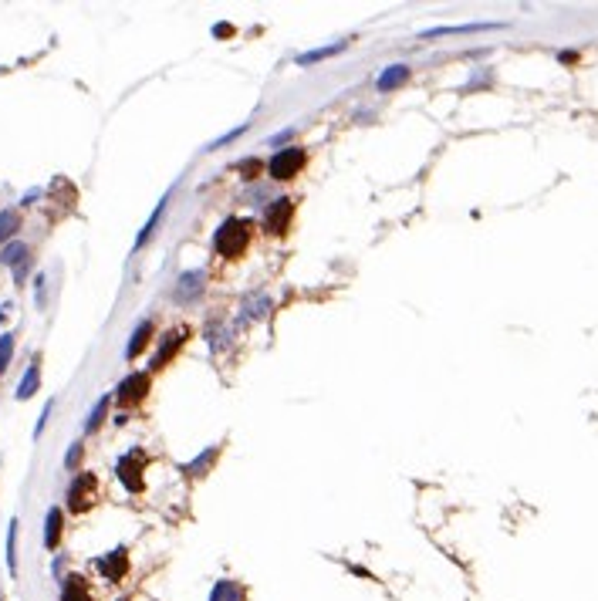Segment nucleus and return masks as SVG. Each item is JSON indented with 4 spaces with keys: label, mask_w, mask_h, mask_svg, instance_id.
I'll return each instance as SVG.
<instances>
[{
    "label": "nucleus",
    "mask_w": 598,
    "mask_h": 601,
    "mask_svg": "<svg viewBox=\"0 0 598 601\" xmlns=\"http://www.w3.org/2000/svg\"><path fill=\"white\" fill-rule=\"evenodd\" d=\"M108 405H112V395H102V399L95 402L88 419H85V432H98V426H102L105 416H108Z\"/></svg>",
    "instance_id": "nucleus-21"
},
{
    "label": "nucleus",
    "mask_w": 598,
    "mask_h": 601,
    "mask_svg": "<svg viewBox=\"0 0 598 601\" xmlns=\"http://www.w3.org/2000/svg\"><path fill=\"white\" fill-rule=\"evenodd\" d=\"M409 75H413V68H409V64H389L382 75L375 78V88H379V92H396L399 85H406V81H409Z\"/></svg>",
    "instance_id": "nucleus-13"
},
{
    "label": "nucleus",
    "mask_w": 598,
    "mask_h": 601,
    "mask_svg": "<svg viewBox=\"0 0 598 601\" xmlns=\"http://www.w3.org/2000/svg\"><path fill=\"white\" fill-rule=\"evenodd\" d=\"M17 230H20V213L17 210H0V244L11 240Z\"/></svg>",
    "instance_id": "nucleus-22"
},
{
    "label": "nucleus",
    "mask_w": 598,
    "mask_h": 601,
    "mask_svg": "<svg viewBox=\"0 0 598 601\" xmlns=\"http://www.w3.org/2000/svg\"><path fill=\"white\" fill-rule=\"evenodd\" d=\"M98 500V477L95 473H78L68 487V510L71 513H85V510L95 507Z\"/></svg>",
    "instance_id": "nucleus-4"
},
{
    "label": "nucleus",
    "mask_w": 598,
    "mask_h": 601,
    "mask_svg": "<svg viewBox=\"0 0 598 601\" xmlns=\"http://www.w3.org/2000/svg\"><path fill=\"white\" fill-rule=\"evenodd\" d=\"M291 216H294V200H291V196L271 200L267 213H264V230H267V233H288Z\"/></svg>",
    "instance_id": "nucleus-6"
},
{
    "label": "nucleus",
    "mask_w": 598,
    "mask_h": 601,
    "mask_svg": "<svg viewBox=\"0 0 598 601\" xmlns=\"http://www.w3.org/2000/svg\"><path fill=\"white\" fill-rule=\"evenodd\" d=\"M216 453H220V446H206L203 449V456H197L193 463H186L183 473H189V477H206L210 466H213V460H216Z\"/></svg>",
    "instance_id": "nucleus-18"
},
{
    "label": "nucleus",
    "mask_w": 598,
    "mask_h": 601,
    "mask_svg": "<svg viewBox=\"0 0 598 601\" xmlns=\"http://www.w3.org/2000/svg\"><path fill=\"white\" fill-rule=\"evenodd\" d=\"M28 267H31L28 261H24V263H17V267H14V280H17V284H24V278H28Z\"/></svg>",
    "instance_id": "nucleus-28"
},
{
    "label": "nucleus",
    "mask_w": 598,
    "mask_h": 601,
    "mask_svg": "<svg viewBox=\"0 0 598 601\" xmlns=\"http://www.w3.org/2000/svg\"><path fill=\"white\" fill-rule=\"evenodd\" d=\"M11 355H14V335H0V375L11 365Z\"/></svg>",
    "instance_id": "nucleus-24"
},
{
    "label": "nucleus",
    "mask_w": 598,
    "mask_h": 601,
    "mask_svg": "<svg viewBox=\"0 0 598 601\" xmlns=\"http://www.w3.org/2000/svg\"><path fill=\"white\" fill-rule=\"evenodd\" d=\"M61 601H92V588L81 574H68L61 581Z\"/></svg>",
    "instance_id": "nucleus-14"
},
{
    "label": "nucleus",
    "mask_w": 598,
    "mask_h": 601,
    "mask_svg": "<svg viewBox=\"0 0 598 601\" xmlns=\"http://www.w3.org/2000/svg\"><path fill=\"white\" fill-rule=\"evenodd\" d=\"M153 341V318H146V321L136 324V331H132V338H129V345H125V358L129 362H136L139 355L146 352V345Z\"/></svg>",
    "instance_id": "nucleus-11"
},
{
    "label": "nucleus",
    "mask_w": 598,
    "mask_h": 601,
    "mask_svg": "<svg viewBox=\"0 0 598 601\" xmlns=\"http://www.w3.org/2000/svg\"><path fill=\"white\" fill-rule=\"evenodd\" d=\"M345 47H348V41H335V44H324V47H315V51H305V54H298V64H301V68H307V64H318V61H324V58L338 54V51H345Z\"/></svg>",
    "instance_id": "nucleus-17"
},
{
    "label": "nucleus",
    "mask_w": 598,
    "mask_h": 601,
    "mask_svg": "<svg viewBox=\"0 0 598 601\" xmlns=\"http://www.w3.org/2000/svg\"><path fill=\"white\" fill-rule=\"evenodd\" d=\"M203 284H206V274L203 270H183L176 284H172V301L176 304H193L199 294H203Z\"/></svg>",
    "instance_id": "nucleus-5"
},
{
    "label": "nucleus",
    "mask_w": 598,
    "mask_h": 601,
    "mask_svg": "<svg viewBox=\"0 0 598 601\" xmlns=\"http://www.w3.org/2000/svg\"><path fill=\"white\" fill-rule=\"evenodd\" d=\"M28 254H31V250H28L24 240H11L7 247L0 250V263H4V267H17V263L28 261Z\"/></svg>",
    "instance_id": "nucleus-20"
},
{
    "label": "nucleus",
    "mask_w": 598,
    "mask_h": 601,
    "mask_svg": "<svg viewBox=\"0 0 598 601\" xmlns=\"http://www.w3.org/2000/svg\"><path fill=\"white\" fill-rule=\"evenodd\" d=\"M210 601H244V588L237 585V581H230V578H223V581L213 585Z\"/></svg>",
    "instance_id": "nucleus-19"
},
{
    "label": "nucleus",
    "mask_w": 598,
    "mask_h": 601,
    "mask_svg": "<svg viewBox=\"0 0 598 601\" xmlns=\"http://www.w3.org/2000/svg\"><path fill=\"white\" fill-rule=\"evenodd\" d=\"M81 453H85V449H81V443H71L68 456H64V466H68V470H75L78 463H81Z\"/></svg>",
    "instance_id": "nucleus-25"
},
{
    "label": "nucleus",
    "mask_w": 598,
    "mask_h": 601,
    "mask_svg": "<svg viewBox=\"0 0 598 601\" xmlns=\"http://www.w3.org/2000/svg\"><path fill=\"white\" fill-rule=\"evenodd\" d=\"M61 524H64L61 507H51L45 517V547L47 551H54V547L61 544Z\"/></svg>",
    "instance_id": "nucleus-15"
},
{
    "label": "nucleus",
    "mask_w": 598,
    "mask_h": 601,
    "mask_svg": "<svg viewBox=\"0 0 598 601\" xmlns=\"http://www.w3.org/2000/svg\"><path fill=\"white\" fill-rule=\"evenodd\" d=\"M34 291H37V308H45V274L34 278Z\"/></svg>",
    "instance_id": "nucleus-27"
},
{
    "label": "nucleus",
    "mask_w": 598,
    "mask_h": 601,
    "mask_svg": "<svg viewBox=\"0 0 598 601\" xmlns=\"http://www.w3.org/2000/svg\"><path fill=\"white\" fill-rule=\"evenodd\" d=\"M305 162H307L305 149H301V145H288V149H277V153L271 155L267 169H271V176H274L277 183H284V179H294L298 172L305 169Z\"/></svg>",
    "instance_id": "nucleus-3"
},
{
    "label": "nucleus",
    "mask_w": 598,
    "mask_h": 601,
    "mask_svg": "<svg viewBox=\"0 0 598 601\" xmlns=\"http://www.w3.org/2000/svg\"><path fill=\"white\" fill-rule=\"evenodd\" d=\"M41 388V358H31V365L24 371V379H20V386H17V399H31L34 392Z\"/></svg>",
    "instance_id": "nucleus-16"
},
{
    "label": "nucleus",
    "mask_w": 598,
    "mask_h": 601,
    "mask_svg": "<svg viewBox=\"0 0 598 601\" xmlns=\"http://www.w3.org/2000/svg\"><path fill=\"white\" fill-rule=\"evenodd\" d=\"M51 412H54V399L45 402V412H41V419H37V426H34V436H41V432H45V422L51 419Z\"/></svg>",
    "instance_id": "nucleus-26"
},
{
    "label": "nucleus",
    "mask_w": 598,
    "mask_h": 601,
    "mask_svg": "<svg viewBox=\"0 0 598 601\" xmlns=\"http://www.w3.org/2000/svg\"><path fill=\"white\" fill-rule=\"evenodd\" d=\"M497 28H504V24L483 20V24H457V28H430V31H423L419 37H423V41H430V37H450V34H480V31H497Z\"/></svg>",
    "instance_id": "nucleus-12"
},
{
    "label": "nucleus",
    "mask_w": 598,
    "mask_h": 601,
    "mask_svg": "<svg viewBox=\"0 0 598 601\" xmlns=\"http://www.w3.org/2000/svg\"><path fill=\"white\" fill-rule=\"evenodd\" d=\"M169 200H172V193H166L163 200L156 203L153 216H149V220L142 223V230H139V237H136V244H132V254H139V250H142V247H146V244H149V240H153V237H156V227L163 223V216H166V206H169Z\"/></svg>",
    "instance_id": "nucleus-10"
},
{
    "label": "nucleus",
    "mask_w": 598,
    "mask_h": 601,
    "mask_svg": "<svg viewBox=\"0 0 598 601\" xmlns=\"http://www.w3.org/2000/svg\"><path fill=\"white\" fill-rule=\"evenodd\" d=\"M254 240V223L244 216H227L213 233V247L220 257H244Z\"/></svg>",
    "instance_id": "nucleus-1"
},
{
    "label": "nucleus",
    "mask_w": 598,
    "mask_h": 601,
    "mask_svg": "<svg viewBox=\"0 0 598 601\" xmlns=\"http://www.w3.org/2000/svg\"><path fill=\"white\" fill-rule=\"evenodd\" d=\"M186 335H189L186 328H169L166 335L159 338V348H156V355H153V369H163V365H166L169 358H172V355H176L180 348H183Z\"/></svg>",
    "instance_id": "nucleus-8"
},
{
    "label": "nucleus",
    "mask_w": 598,
    "mask_h": 601,
    "mask_svg": "<svg viewBox=\"0 0 598 601\" xmlns=\"http://www.w3.org/2000/svg\"><path fill=\"white\" fill-rule=\"evenodd\" d=\"M95 568L102 571L105 581H119V578H125V571H129V554H125V547H115V551H108L105 557H98Z\"/></svg>",
    "instance_id": "nucleus-9"
},
{
    "label": "nucleus",
    "mask_w": 598,
    "mask_h": 601,
    "mask_svg": "<svg viewBox=\"0 0 598 601\" xmlns=\"http://www.w3.org/2000/svg\"><path fill=\"white\" fill-rule=\"evenodd\" d=\"M7 568L11 574H17V520H11V530H7Z\"/></svg>",
    "instance_id": "nucleus-23"
},
{
    "label": "nucleus",
    "mask_w": 598,
    "mask_h": 601,
    "mask_svg": "<svg viewBox=\"0 0 598 601\" xmlns=\"http://www.w3.org/2000/svg\"><path fill=\"white\" fill-rule=\"evenodd\" d=\"M146 453L139 446H132L129 453H122L119 456V463H115V477H119V483H122L129 494H139L142 487H146Z\"/></svg>",
    "instance_id": "nucleus-2"
},
{
    "label": "nucleus",
    "mask_w": 598,
    "mask_h": 601,
    "mask_svg": "<svg viewBox=\"0 0 598 601\" xmlns=\"http://www.w3.org/2000/svg\"><path fill=\"white\" fill-rule=\"evenodd\" d=\"M146 392H149V375L146 371H132V375H125L119 388H115V399L119 405H139V402L146 399Z\"/></svg>",
    "instance_id": "nucleus-7"
}]
</instances>
